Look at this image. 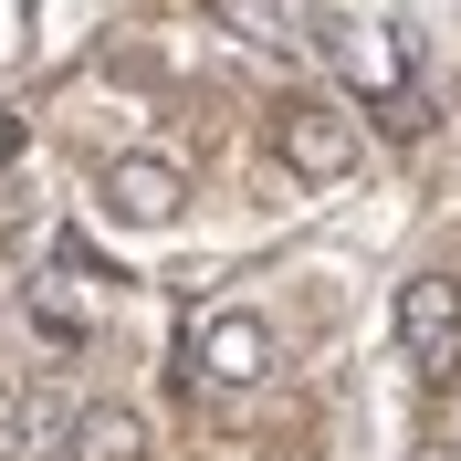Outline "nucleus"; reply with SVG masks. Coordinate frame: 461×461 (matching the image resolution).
<instances>
[{
    "instance_id": "obj_1",
    "label": "nucleus",
    "mask_w": 461,
    "mask_h": 461,
    "mask_svg": "<svg viewBox=\"0 0 461 461\" xmlns=\"http://www.w3.org/2000/svg\"><path fill=\"white\" fill-rule=\"evenodd\" d=\"M273 158H284L304 189H336V178H357L367 137H357V115H346V105H325V95H294V105L273 115Z\"/></svg>"
},
{
    "instance_id": "obj_7",
    "label": "nucleus",
    "mask_w": 461,
    "mask_h": 461,
    "mask_svg": "<svg viewBox=\"0 0 461 461\" xmlns=\"http://www.w3.org/2000/svg\"><path fill=\"white\" fill-rule=\"evenodd\" d=\"M32 325H42V346H53V357H74V346H85V315H74L63 294H32Z\"/></svg>"
},
{
    "instance_id": "obj_8",
    "label": "nucleus",
    "mask_w": 461,
    "mask_h": 461,
    "mask_svg": "<svg viewBox=\"0 0 461 461\" xmlns=\"http://www.w3.org/2000/svg\"><path fill=\"white\" fill-rule=\"evenodd\" d=\"M0 158H22V115H0Z\"/></svg>"
},
{
    "instance_id": "obj_10",
    "label": "nucleus",
    "mask_w": 461,
    "mask_h": 461,
    "mask_svg": "<svg viewBox=\"0 0 461 461\" xmlns=\"http://www.w3.org/2000/svg\"><path fill=\"white\" fill-rule=\"evenodd\" d=\"M409 461H461V451H409Z\"/></svg>"
},
{
    "instance_id": "obj_4",
    "label": "nucleus",
    "mask_w": 461,
    "mask_h": 461,
    "mask_svg": "<svg viewBox=\"0 0 461 461\" xmlns=\"http://www.w3.org/2000/svg\"><path fill=\"white\" fill-rule=\"evenodd\" d=\"M95 200H105V221H126V230H168L178 210H189V178H178L168 158H105Z\"/></svg>"
},
{
    "instance_id": "obj_6",
    "label": "nucleus",
    "mask_w": 461,
    "mask_h": 461,
    "mask_svg": "<svg viewBox=\"0 0 461 461\" xmlns=\"http://www.w3.org/2000/svg\"><path fill=\"white\" fill-rule=\"evenodd\" d=\"M63 451L74 461H147V420L137 409H115V399H95L74 430H63Z\"/></svg>"
},
{
    "instance_id": "obj_3",
    "label": "nucleus",
    "mask_w": 461,
    "mask_h": 461,
    "mask_svg": "<svg viewBox=\"0 0 461 461\" xmlns=\"http://www.w3.org/2000/svg\"><path fill=\"white\" fill-rule=\"evenodd\" d=\"M399 346L420 377H451V357H461V284L451 273H409L399 284Z\"/></svg>"
},
{
    "instance_id": "obj_5",
    "label": "nucleus",
    "mask_w": 461,
    "mask_h": 461,
    "mask_svg": "<svg viewBox=\"0 0 461 461\" xmlns=\"http://www.w3.org/2000/svg\"><path fill=\"white\" fill-rule=\"evenodd\" d=\"M325 53L346 63V85H357V95H399V85H409V53L388 42V32H367V22H325Z\"/></svg>"
},
{
    "instance_id": "obj_9",
    "label": "nucleus",
    "mask_w": 461,
    "mask_h": 461,
    "mask_svg": "<svg viewBox=\"0 0 461 461\" xmlns=\"http://www.w3.org/2000/svg\"><path fill=\"white\" fill-rule=\"evenodd\" d=\"M11 409H22V388H11V367H0V420H11Z\"/></svg>"
},
{
    "instance_id": "obj_2",
    "label": "nucleus",
    "mask_w": 461,
    "mask_h": 461,
    "mask_svg": "<svg viewBox=\"0 0 461 461\" xmlns=\"http://www.w3.org/2000/svg\"><path fill=\"white\" fill-rule=\"evenodd\" d=\"M178 377H200V388H262L273 377V325L262 315H200L189 346H178Z\"/></svg>"
}]
</instances>
